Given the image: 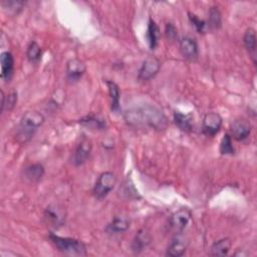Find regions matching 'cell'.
<instances>
[{
  "instance_id": "6da1fadb",
  "label": "cell",
  "mask_w": 257,
  "mask_h": 257,
  "mask_svg": "<svg viewBox=\"0 0 257 257\" xmlns=\"http://www.w3.org/2000/svg\"><path fill=\"white\" fill-rule=\"evenodd\" d=\"M124 119L128 124L135 126H149L154 130H164L167 126V117L165 114L152 105L126 110Z\"/></svg>"
},
{
  "instance_id": "7a4b0ae2",
  "label": "cell",
  "mask_w": 257,
  "mask_h": 257,
  "mask_svg": "<svg viewBox=\"0 0 257 257\" xmlns=\"http://www.w3.org/2000/svg\"><path fill=\"white\" fill-rule=\"evenodd\" d=\"M43 122L44 116L40 112L27 111L25 114H23L19 124L16 127V141L20 144L29 142Z\"/></svg>"
},
{
  "instance_id": "3957f363",
  "label": "cell",
  "mask_w": 257,
  "mask_h": 257,
  "mask_svg": "<svg viewBox=\"0 0 257 257\" xmlns=\"http://www.w3.org/2000/svg\"><path fill=\"white\" fill-rule=\"evenodd\" d=\"M48 237L54 247L63 254L75 256L86 255V247L80 240L69 237H60L54 233H50Z\"/></svg>"
},
{
  "instance_id": "277c9868",
  "label": "cell",
  "mask_w": 257,
  "mask_h": 257,
  "mask_svg": "<svg viewBox=\"0 0 257 257\" xmlns=\"http://www.w3.org/2000/svg\"><path fill=\"white\" fill-rule=\"evenodd\" d=\"M116 184V177L111 172L101 173L92 188V195L95 199L101 200L105 198Z\"/></svg>"
},
{
  "instance_id": "5b68a950",
  "label": "cell",
  "mask_w": 257,
  "mask_h": 257,
  "mask_svg": "<svg viewBox=\"0 0 257 257\" xmlns=\"http://www.w3.org/2000/svg\"><path fill=\"white\" fill-rule=\"evenodd\" d=\"M161 68V62L158 58L154 57V56H149L147 57L140 70H139V74H138V78L140 81H148L152 78H154L157 73L159 72Z\"/></svg>"
},
{
  "instance_id": "8992f818",
  "label": "cell",
  "mask_w": 257,
  "mask_h": 257,
  "mask_svg": "<svg viewBox=\"0 0 257 257\" xmlns=\"http://www.w3.org/2000/svg\"><path fill=\"white\" fill-rule=\"evenodd\" d=\"M222 122V117L219 113L213 111L206 113L202 123L203 134L209 137H214L221 130Z\"/></svg>"
},
{
  "instance_id": "52a82bcc",
  "label": "cell",
  "mask_w": 257,
  "mask_h": 257,
  "mask_svg": "<svg viewBox=\"0 0 257 257\" xmlns=\"http://www.w3.org/2000/svg\"><path fill=\"white\" fill-rule=\"evenodd\" d=\"M90 153H91V143L87 139L83 138L75 147V150L72 154L71 163L76 167L83 165L89 158Z\"/></svg>"
},
{
  "instance_id": "ba28073f",
  "label": "cell",
  "mask_w": 257,
  "mask_h": 257,
  "mask_svg": "<svg viewBox=\"0 0 257 257\" xmlns=\"http://www.w3.org/2000/svg\"><path fill=\"white\" fill-rule=\"evenodd\" d=\"M192 218V213L187 208H182L176 211L170 218V226L176 232H183L189 225Z\"/></svg>"
},
{
  "instance_id": "9c48e42d",
  "label": "cell",
  "mask_w": 257,
  "mask_h": 257,
  "mask_svg": "<svg viewBox=\"0 0 257 257\" xmlns=\"http://www.w3.org/2000/svg\"><path fill=\"white\" fill-rule=\"evenodd\" d=\"M86 70L84 62L78 58L68 60L66 64V78L70 83L78 81Z\"/></svg>"
},
{
  "instance_id": "30bf717a",
  "label": "cell",
  "mask_w": 257,
  "mask_h": 257,
  "mask_svg": "<svg viewBox=\"0 0 257 257\" xmlns=\"http://www.w3.org/2000/svg\"><path fill=\"white\" fill-rule=\"evenodd\" d=\"M231 137L237 141H243L247 139L251 133V124L244 118L235 119L230 126Z\"/></svg>"
},
{
  "instance_id": "8fae6325",
  "label": "cell",
  "mask_w": 257,
  "mask_h": 257,
  "mask_svg": "<svg viewBox=\"0 0 257 257\" xmlns=\"http://www.w3.org/2000/svg\"><path fill=\"white\" fill-rule=\"evenodd\" d=\"M180 51L184 58L195 60L199 54V48L196 40L192 37L185 36L180 40Z\"/></svg>"
},
{
  "instance_id": "7c38bea8",
  "label": "cell",
  "mask_w": 257,
  "mask_h": 257,
  "mask_svg": "<svg viewBox=\"0 0 257 257\" xmlns=\"http://www.w3.org/2000/svg\"><path fill=\"white\" fill-rule=\"evenodd\" d=\"M0 63H1V78L9 82L12 78L13 71H14V59L12 54L9 51H4L1 53L0 56Z\"/></svg>"
},
{
  "instance_id": "4fadbf2b",
  "label": "cell",
  "mask_w": 257,
  "mask_h": 257,
  "mask_svg": "<svg viewBox=\"0 0 257 257\" xmlns=\"http://www.w3.org/2000/svg\"><path fill=\"white\" fill-rule=\"evenodd\" d=\"M44 220L46 221L47 224H49V226L56 228L63 224L64 215L62 211L57 207L49 206L44 211Z\"/></svg>"
},
{
  "instance_id": "5bb4252c",
  "label": "cell",
  "mask_w": 257,
  "mask_h": 257,
  "mask_svg": "<svg viewBox=\"0 0 257 257\" xmlns=\"http://www.w3.org/2000/svg\"><path fill=\"white\" fill-rule=\"evenodd\" d=\"M130 220L123 216H115L106 225L105 231L109 234H119L125 232L130 228Z\"/></svg>"
},
{
  "instance_id": "9a60e30c",
  "label": "cell",
  "mask_w": 257,
  "mask_h": 257,
  "mask_svg": "<svg viewBox=\"0 0 257 257\" xmlns=\"http://www.w3.org/2000/svg\"><path fill=\"white\" fill-rule=\"evenodd\" d=\"M151 242V236L149 232L145 229H141L135 236L133 243H132V250L134 253L139 254L143 252L150 244Z\"/></svg>"
},
{
  "instance_id": "2e32d148",
  "label": "cell",
  "mask_w": 257,
  "mask_h": 257,
  "mask_svg": "<svg viewBox=\"0 0 257 257\" xmlns=\"http://www.w3.org/2000/svg\"><path fill=\"white\" fill-rule=\"evenodd\" d=\"M81 125L92 130V131H102L106 126L105 119L95 114H88L81 117L78 121Z\"/></svg>"
},
{
  "instance_id": "e0dca14e",
  "label": "cell",
  "mask_w": 257,
  "mask_h": 257,
  "mask_svg": "<svg viewBox=\"0 0 257 257\" xmlns=\"http://www.w3.org/2000/svg\"><path fill=\"white\" fill-rule=\"evenodd\" d=\"M24 178L30 183L39 182L44 175V167L41 164H32L27 166L23 172Z\"/></svg>"
},
{
  "instance_id": "ac0fdd59",
  "label": "cell",
  "mask_w": 257,
  "mask_h": 257,
  "mask_svg": "<svg viewBox=\"0 0 257 257\" xmlns=\"http://www.w3.org/2000/svg\"><path fill=\"white\" fill-rule=\"evenodd\" d=\"M244 46L249 52L250 56L253 59V62L256 63V33L253 28H248L243 37Z\"/></svg>"
},
{
  "instance_id": "d6986e66",
  "label": "cell",
  "mask_w": 257,
  "mask_h": 257,
  "mask_svg": "<svg viewBox=\"0 0 257 257\" xmlns=\"http://www.w3.org/2000/svg\"><path fill=\"white\" fill-rule=\"evenodd\" d=\"M187 249L186 241L181 237H176L168 246L166 255L170 257H180L182 256Z\"/></svg>"
},
{
  "instance_id": "ffe728a7",
  "label": "cell",
  "mask_w": 257,
  "mask_h": 257,
  "mask_svg": "<svg viewBox=\"0 0 257 257\" xmlns=\"http://www.w3.org/2000/svg\"><path fill=\"white\" fill-rule=\"evenodd\" d=\"M174 121L176 125L183 132H191L193 128V115L191 113L184 114L180 111L174 112Z\"/></svg>"
},
{
  "instance_id": "44dd1931",
  "label": "cell",
  "mask_w": 257,
  "mask_h": 257,
  "mask_svg": "<svg viewBox=\"0 0 257 257\" xmlns=\"http://www.w3.org/2000/svg\"><path fill=\"white\" fill-rule=\"evenodd\" d=\"M106 85L108 88V94L110 98V108L112 111L117 112L119 110V99H120V93L119 88L115 82L112 80H106Z\"/></svg>"
},
{
  "instance_id": "7402d4cb",
  "label": "cell",
  "mask_w": 257,
  "mask_h": 257,
  "mask_svg": "<svg viewBox=\"0 0 257 257\" xmlns=\"http://www.w3.org/2000/svg\"><path fill=\"white\" fill-rule=\"evenodd\" d=\"M231 248V241L228 238H223L216 241L212 247L210 254L212 256H225L229 253Z\"/></svg>"
},
{
  "instance_id": "603a6c76",
  "label": "cell",
  "mask_w": 257,
  "mask_h": 257,
  "mask_svg": "<svg viewBox=\"0 0 257 257\" xmlns=\"http://www.w3.org/2000/svg\"><path fill=\"white\" fill-rule=\"evenodd\" d=\"M159 36H160V30L156 22L151 18L149 20L148 24V29H147V39L148 43L151 49H155L158 45L159 41Z\"/></svg>"
},
{
  "instance_id": "cb8c5ba5",
  "label": "cell",
  "mask_w": 257,
  "mask_h": 257,
  "mask_svg": "<svg viewBox=\"0 0 257 257\" xmlns=\"http://www.w3.org/2000/svg\"><path fill=\"white\" fill-rule=\"evenodd\" d=\"M1 5L8 14L17 15L24 8L25 2L19 0H3Z\"/></svg>"
},
{
  "instance_id": "d4e9b609",
  "label": "cell",
  "mask_w": 257,
  "mask_h": 257,
  "mask_svg": "<svg viewBox=\"0 0 257 257\" xmlns=\"http://www.w3.org/2000/svg\"><path fill=\"white\" fill-rule=\"evenodd\" d=\"M222 24L221 13L217 7H211L209 10V19H208V27L212 30L219 29Z\"/></svg>"
},
{
  "instance_id": "484cf974",
  "label": "cell",
  "mask_w": 257,
  "mask_h": 257,
  "mask_svg": "<svg viewBox=\"0 0 257 257\" xmlns=\"http://www.w3.org/2000/svg\"><path fill=\"white\" fill-rule=\"evenodd\" d=\"M42 50L39 44L36 41H32L29 43L27 50H26V56L30 62H38L41 58Z\"/></svg>"
},
{
  "instance_id": "4316f807",
  "label": "cell",
  "mask_w": 257,
  "mask_h": 257,
  "mask_svg": "<svg viewBox=\"0 0 257 257\" xmlns=\"http://www.w3.org/2000/svg\"><path fill=\"white\" fill-rule=\"evenodd\" d=\"M1 111L4 110L6 107L7 110H11L14 108V106L17 103V92L16 91H11L7 96L4 95V92L1 90Z\"/></svg>"
},
{
  "instance_id": "83f0119b",
  "label": "cell",
  "mask_w": 257,
  "mask_h": 257,
  "mask_svg": "<svg viewBox=\"0 0 257 257\" xmlns=\"http://www.w3.org/2000/svg\"><path fill=\"white\" fill-rule=\"evenodd\" d=\"M220 153L222 155H234L235 149L232 144V137L229 134L224 135L220 143Z\"/></svg>"
},
{
  "instance_id": "f1b7e54d",
  "label": "cell",
  "mask_w": 257,
  "mask_h": 257,
  "mask_svg": "<svg viewBox=\"0 0 257 257\" xmlns=\"http://www.w3.org/2000/svg\"><path fill=\"white\" fill-rule=\"evenodd\" d=\"M188 15H189V20H190V22H191L192 25L195 27V29L197 30V32H199V33H205V31H206V29H207V27H208L207 22L204 21V20H202V19H200L197 15H195V14H193V13H190V12H189Z\"/></svg>"
},
{
  "instance_id": "f546056e",
  "label": "cell",
  "mask_w": 257,
  "mask_h": 257,
  "mask_svg": "<svg viewBox=\"0 0 257 257\" xmlns=\"http://www.w3.org/2000/svg\"><path fill=\"white\" fill-rule=\"evenodd\" d=\"M165 34H166L167 38L170 40H175L178 37L177 29L172 23H167L166 29H165Z\"/></svg>"
}]
</instances>
